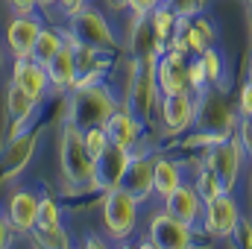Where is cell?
Listing matches in <instances>:
<instances>
[{
  "label": "cell",
  "instance_id": "6da1fadb",
  "mask_svg": "<svg viewBox=\"0 0 252 249\" xmlns=\"http://www.w3.org/2000/svg\"><path fill=\"white\" fill-rule=\"evenodd\" d=\"M121 109L118 97L112 94L109 85L94 82V85H82L73 88L70 100H67V121L85 129V126H106V121Z\"/></svg>",
  "mask_w": 252,
  "mask_h": 249
},
{
  "label": "cell",
  "instance_id": "7a4b0ae2",
  "mask_svg": "<svg viewBox=\"0 0 252 249\" xmlns=\"http://www.w3.org/2000/svg\"><path fill=\"white\" fill-rule=\"evenodd\" d=\"M158 100H161V91H158V82H156V56L132 59V79L126 85L124 106L150 126L156 109H158Z\"/></svg>",
  "mask_w": 252,
  "mask_h": 249
},
{
  "label": "cell",
  "instance_id": "3957f363",
  "mask_svg": "<svg viewBox=\"0 0 252 249\" xmlns=\"http://www.w3.org/2000/svg\"><path fill=\"white\" fill-rule=\"evenodd\" d=\"M59 164H62V176L67 185L73 187H91L94 176V158L85 150L82 141V129L64 118L62 135H59Z\"/></svg>",
  "mask_w": 252,
  "mask_h": 249
},
{
  "label": "cell",
  "instance_id": "277c9868",
  "mask_svg": "<svg viewBox=\"0 0 252 249\" xmlns=\"http://www.w3.org/2000/svg\"><path fill=\"white\" fill-rule=\"evenodd\" d=\"M138 199L129 196L124 187H112L103 193V229L112 241H126L138 226Z\"/></svg>",
  "mask_w": 252,
  "mask_h": 249
},
{
  "label": "cell",
  "instance_id": "5b68a950",
  "mask_svg": "<svg viewBox=\"0 0 252 249\" xmlns=\"http://www.w3.org/2000/svg\"><path fill=\"white\" fill-rule=\"evenodd\" d=\"M67 35H70L73 41H82V44L97 47V50H103V53H112V50L118 47V35H115L112 24H109L106 15H103L100 9H94V6L79 9V12L70 18Z\"/></svg>",
  "mask_w": 252,
  "mask_h": 249
},
{
  "label": "cell",
  "instance_id": "8992f818",
  "mask_svg": "<svg viewBox=\"0 0 252 249\" xmlns=\"http://www.w3.org/2000/svg\"><path fill=\"white\" fill-rule=\"evenodd\" d=\"M244 147H241V141L235 138V135H226V138H220V141H214L208 150H205V164L217 173V179H220V187H223V193H232L235 185H238V176H241V161H244Z\"/></svg>",
  "mask_w": 252,
  "mask_h": 249
},
{
  "label": "cell",
  "instance_id": "52a82bcc",
  "mask_svg": "<svg viewBox=\"0 0 252 249\" xmlns=\"http://www.w3.org/2000/svg\"><path fill=\"white\" fill-rule=\"evenodd\" d=\"M193 126L211 135H232V129L238 126V118L220 91L205 88L196 94V124Z\"/></svg>",
  "mask_w": 252,
  "mask_h": 249
},
{
  "label": "cell",
  "instance_id": "ba28073f",
  "mask_svg": "<svg viewBox=\"0 0 252 249\" xmlns=\"http://www.w3.org/2000/svg\"><path fill=\"white\" fill-rule=\"evenodd\" d=\"M238 223H241V208H238V202H235L232 193H220V196H214V199L205 202L202 223H199L205 229V235L220 238V241H229L235 235Z\"/></svg>",
  "mask_w": 252,
  "mask_h": 249
},
{
  "label": "cell",
  "instance_id": "9c48e42d",
  "mask_svg": "<svg viewBox=\"0 0 252 249\" xmlns=\"http://www.w3.org/2000/svg\"><path fill=\"white\" fill-rule=\"evenodd\" d=\"M158 118L167 135H185L196 124V94L193 91L164 94L158 100Z\"/></svg>",
  "mask_w": 252,
  "mask_h": 249
},
{
  "label": "cell",
  "instance_id": "30bf717a",
  "mask_svg": "<svg viewBox=\"0 0 252 249\" xmlns=\"http://www.w3.org/2000/svg\"><path fill=\"white\" fill-rule=\"evenodd\" d=\"M156 82L161 97L164 94H179V91H190L188 88V53L182 50H161L156 56Z\"/></svg>",
  "mask_w": 252,
  "mask_h": 249
},
{
  "label": "cell",
  "instance_id": "8fae6325",
  "mask_svg": "<svg viewBox=\"0 0 252 249\" xmlns=\"http://www.w3.org/2000/svg\"><path fill=\"white\" fill-rule=\"evenodd\" d=\"M129 158H132V153H129V150L109 144V147H106V150L94 158V176H91V187H94V190H100V193H106V190H112V187H121Z\"/></svg>",
  "mask_w": 252,
  "mask_h": 249
},
{
  "label": "cell",
  "instance_id": "7c38bea8",
  "mask_svg": "<svg viewBox=\"0 0 252 249\" xmlns=\"http://www.w3.org/2000/svg\"><path fill=\"white\" fill-rule=\"evenodd\" d=\"M129 196H135L138 202H147L156 190H153V156L144 144H138L132 150V158L126 164V173H124V182H121Z\"/></svg>",
  "mask_w": 252,
  "mask_h": 249
},
{
  "label": "cell",
  "instance_id": "4fadbf2b",
  "mask_svg": "<svg viewBox=\"0 0 252 249\" xmlns=\"http://www.w3.org/2000/svg\"><path fill=\"white\" fill-rule=\"evenodd\" d=\"M35 147H38V135H35L32 126L24 129V132H18V135H12L6 141L3 153H0V176L3 179H15L18 173H24L27 164L32 161Z\"/></svg>",
  "mask_w": 252,
  "mask_h": 249
},
{
  "label": "cell",
  "instance_id": "5bb4252c",
  "mask_svg": "<svg viewBox=\"0 0 252 249\" xmlns=\"http://www.w3.org/2000/svg\"><path fill=\"white\" fill-rule=\"evenodd\" d=\"M214 41H217V30L211 27V21L205 15H193V18L182 21V27L176 32V38L170 41V47L182 50L188 56H199L202 50L214 47Z\"/></svg>",
  "mask_w": 252,
  "mask_h": 249
},
{
  "label": "cell",
  "instance_id": "9a60e30c",
  "mask_svg": "<svg viewBox=\"0 0 252 249\" xmlns=\"http://www.w3.org/2000/svg\"><path fill=\"white\" fill-rule=\"evenodd\" d=\"M150 241L156 249H193V229L161 211L150 220Z\"/></svg>",
  "mask_w": 252,
  "mask_h": 249
},
{
  "label": "cell",
  "instance_id": "2e32d148",
  "mask_svg": "<svg viewBox=\"0 0 252 249\" xmlns=\"http://www.w3.org/2000/svg\"><path fill=\"white\" fill-rule=\"evenodd\" d=\"M12 82L21 88V91H27L32 100H47L50 97V91H53V85H50V76H47V67L41 62H35L32 56H18L15 64H12Z\"/></svg>",
  "mask_w": 252,
  "mask_h": 249
},
{
  "label": "cell",
  "instance_id": "e0dca14e",
  "mask_svg": "<svg viewBox=\"0 0 252 249\" xmlns=\"http://www.w3.org/2000/svg\"><path fill=\"white\" fill-rule=\"evenodd\" d=\"M38 100H32L27 91H21L15 82H9L6 88V129H9V138L30 129L35 115H38Z\"/></svg>",
  "mask_w": 252,
  "mask_h": 249
},
{
  "label": "cell",
  "instance_id": "ac0fdd59",
  "mask_svg": "<svg viewBox=\"0 0 252 249\" xmlns=\"http://www.w3.org/2000/svg\"><path fill=\"white\" fill-rule=\"evenodd\" d=\"M164 211L176 220H182L185 226L196 229L202 223V211H205V202L199 199V193L193 190V185H182L173 187L167 196H164Z\"/></svg>",
  "mask_w": 252,
  "mask_h": 249
},
{
  "label": "cell",
  "instance_id": "d6986e66",
  "mask_svg": "<svg viewBox=\"0 0 252 249\" xmlns=\"http://www.w3.org/2000/svg\"><path fill=\"white\" fill-rule=\"evenodd\" d=\"M144 129H147V124H144L138 115H132L126 106H121V109H118V112L106 121V135H109V141H112L115 147H124V150H129V153L141 144Z\"/></svg>",
  "mask_w": 252,
  "mask_h": 249
},
{
  "label": "cell",
  "instance_id": "ffe728a7",
  "mask_svg": "<svg viewBox=\"0 0 252 249\" xmlns=\"http://www.w3.org/2000/svg\"><path fill=\"white\" fill-rule=\"evenodd\" d=\"M41 27H44V24H41V18H38L35 12H30V15H15V18H12V24H9V30H6V44H9V50L15 53V59H18V56H32V44H35Z\"/></svg>",
  "mask_w": 252,
  "mask_h": 249
},
{
  "label": "cell",
  "instance_id": "44dd1931",
  "mask_svg": "<svg viewBox=\"0 0 252 249\" xmlns=\"http://www.w3.org/2000/svg\"><path fill=\"white\" fill-rule=\"evenodd\" d=\"M38 199H41V196H35V193L27 190V187L15 190V193L9 196V202H6V220H9L12 232H24V235H27V232L35 226V220H38Z\"/></svg>",
  "mask_w": 252,
  "mask_h": 249
},
{
  "label": "cell",
  "instance_id": "7402d4cb",
  "mask_svg": "<svg viewBox=\"0 0 252 249\" xmlns=\"http://www.w3.org/2000/svg\"><path fill=\"white\" fill-rule=\"evenodd\" d=\"M53 91H73L76 82V50H73V38L64 32V44L59 47V53L44 64Z\"/></svg>",
  "mask_w": 252,
  "mask_h": 249
},
{
  "label": "cell",
  "instance_id": "603a6c76",
  "mask_svg": "<svg viewBox=\"0 0 252 249\" xmlns=\"http://www.w3.org/2000/svg\"><path fill=\"white\" fill-rule=\"evenodd\" d=\"M179 185H182V161L170 156H153V190L164 199Z\"/></svg>",
  "mask_w": 252,
  "mask_h": 249
},
{
  "label": "cell",
  "instance_id": "cb8c5ba5",
  "mask_svg": "<svg viewBox=\"0 0 252 249\" xmlns=\"http://www.w3.org/2000/svg\"><path fill=\"white\" fill-rule=\"evenodd\" d=\"M150 24H153L156 41H158V53H161V50H167L170 41L176 38V32H179V27H182V18H179L167 3H161V6H156V9L150 12Z\"/></svg>",
  "mask_w": 252,
  "mask_h": 249
},
{
  "label": "cell",
  "instance_id": "d4e9b609",
  "mask_svg": "<svg viewBox=\"0 0 252 249\" xmlns=\"http://www.w3.org/2000/svg\"><path fill=\"white\" fill-rule=\"evenodd\" d=\"M27 235H30V244H32V249H73V244H70V235L64 232V226H53V229L32 226Z\"/></svg>",
  "mask_w": 252,
  "mask_h": 249
},
{
  "label": "cell",
  "instance_id": "484cf974",
  "mask_svg": "<svg viewBox=\"0 0 252 249\" xmlns=\"http://www.w3.org/2000/svg\"><path fill=\"white\" fill-rule=\"evenodd\" d=\"M62 44H64V32L53 30V27H41L38 38H35V44H32V59L41 62V64H47L56 53H59Z\"/></svg>",
  "mask_w": 252,
  "mask_h": 249
},
{
  "label": "cell",
  "instance_id": "4316f807",
  "mask_svg": "<svg viewBox=\"0 0 252 249\" xmlns=\"http://www.w3.org/2000/svg\"><path fill=\"white\" fill-rule=\"evenodd\" d=\"M193 190L199 193V199L202 202H208V199H214V196H220L223 193V187H220V179H217V173L205 164V161H199L196 164V176H193Z\"/></svg>",
  "mask_w": 252,
  "mask_h": 249
},
{
  "label": "cell",
  "instance_id": "83f0119b",
  "mask_svg": "<svg viewBox=\"0 0 252 249\" xmlns=\"http://www.w3.org/2000/svg\"><path fill=\"white\" fill-rule=\"evenodd\" d=\"M35 226H44V229L62 226V202L56 196H41L38 199V220H35Z\"/></svg>",
  "mask_w": 252,
  "mask_h": 249
},
{
  "label": "cell",
  "instance_id": "f1b7e54d",
  "mask_svg": "<svg viewBox=\"0 0 252 249\" xmlns=\"http://www.w3.org/2000/svg\"><path fill=\"white\" fill-rule=\"evenodd\" d=\"M82 141H85V150H88L91 158H97V156L112 144L109 135H106V126H85V129H82Z\"/></svg>",
  "mask_w": 252,
  "mask_h": 249
},
{
  "label": "cell",
  "instance_id": "f546056e",
  "mask_svg": "<svg viewBox=\"0 0 252 249\" xmlns=\"http://www.w3.org/2000/svg\"><path fill=\"white\" fill-rule=\"evenodd\" d=\"M188 88L193 94H199V91H205V88H211L208 85V73H205V64L199 56H188Z\"/></svg>",
  "mask_w": 252,
  "mask_h": 249
},
{
  "label": "cell",
  "instance_id": "4dcf8cb0",
  "mask_svg": "<svg viewBox=\"0 0 252 249\" xmlns=\"http://www.w3.org/2000/svg\"><path fill=\"white\" fill-rule=\"evenodd\" d=\"M199 59H202V64H205L208 85H217V82H220V76H223V56H220L214 47H208V50H202V53H199Z\"/></svg>",
  "mask_w": 252,
  "mask_h": 249
},
{
  "label": "cell",
  "instance_id": "1f68e13d",
  "mask_svg": "<svg viewBox=\"0 0 252 249\" xmlns=\"http://www.w3.org/2000/svg\"><path fill=\"white\" fill-rule=\"evenodd\" d=\"M182 21L185 18H193V15H199V0H164Z\"/></svg>",
  "mask_w": 252,
  "mask_h": 249
},
{
  "label": "cell",
  "instance_id": "d6a6232c",
  "mask_svg": "<svg viewBox=\"0 0 252 249\" xmlns=\"http://www.w3.org/2000/svg\"><path fill=\"white\" fill-rule=\"evenodd\" d=\"M161 3L164 0H129V15L132 18H150V12Z\"/></svg>",
  "mask_w": 252,
  "mask_h": 249
},
{
  "label": "cell",
  "instance_id": "836d02e7",
  "mask_svg": "<svg viewBox=\"0 0 252 249\" xmlns=\"http://www.w3.org/2000/svg\"><path fill=\"white\" fill-rule=\"evenodd\" d=\"M235 138L241 141L244 153L252 158V118H241V124H238V135H235Z\"/></svg>",
  "mask_w": 252,
  "mask_h": 249
},
{
  "label": "cell",
  "instance_id": "e575fe53",
  "mask_svg": "<svg viewBox=\"0 0 252 249\" xmlns=\"http://www.w3.org/2000/svg\"><path fill=\"white\" fill-rule=\"evenodd\" d=\"M238 109H241V118H252V79H247V82L241 85Z\"/></svg>",
  "mask_w": 252,
  "mask_h": 249
},
{
  "label": "cell",
  "instance_id": "d590c367",
  "mask_svg": "<svg viewBox=\"0 0 252 249\" xmlns=\"http://www.w3.org/2000/svg\"><path fill=\"white\" fill-rule=\"evenodd\" d=\"M232 238H238L241 249H252V220H250V217L238 223V229H235V235H232Z\"/></svg>",
  "mask_w": 252,
  "mask_h": 249
},
{
  "label": "cell",
  "instance_id": "8d00e7d4",
  "mask_svg": "<svg viewBox=\"0 0 252 249\" xmlns=\"http://www.w3.org/2000/svg\"><path fill=\"white\" fill-rule=\"evenodd\" d=\"M6 3L15 9V15H30L41 6V0H6Z\"/></svg>",
  "mask_w": 252,
  "mask_h": 249
},
{
  "label": "cell",
  "instance_id": "74e56055",
  "mask_svg": "<svg viewBox=\"0 0 252 249\" xmlns=\"http://www.w3.org/2000/svg\"><path fill=\"white\" fill-rule=\"evenodd\" d=\"M0 249H12V226L6 214H0Z\"/></svg>",
  "mask_w": 252,
  "mask_h": 249
},
{
  "label": "cell",
  "instance_id": "f35d334b",
  "mask_svg": "<svg viewBox=\"0 0 252 249\" xmlns=\"http://www.w3.org/2000/svg\"><path fill=\"white\" fill-rule=\"evenodd\" d=\"M53 3H59V9H62L67 18H73L79 9H85V0H53Z\"/></svg>",
  "mask_w": 252,
  "mask_h": 249
},
{
  "label": "cell",
  "instance_id": "ab89813d",
  "mask_svg": "<svg viewBox=\"0 0 252 249\" xmlns=\"http://www.w3.org/2000/svg\"><path fill=\"white\" fill-rule=\"evenodd\" d=\"M82 249H115V247H109V241H103V238H97V235H88L85 244H82Z\"/></svg>",
  "mask_w": 252,
  "mask_h": 249
},
{
  "label": "cell",
  "instance_id": "60d3db41",
  "mask_svg": "<svg viewBox=\"0 0 252 249\" xmlns=\"http://www.w3.org/2000/svg\"><path fill=\"white\" fill-rule=\"evenodd\" d=\"M112 9H129V0H109Z\"/></svg>",
  "mask_w": 252,
  "mask_h": 249
},
{
  "label": "cell",
  "instance_id": "b9f144b4",
  "mask_svg": "<svg viewBox=\"0 0 252 249\" xmlns=\"http://www.w3.org/2000/svg\"><path fill=\"white\" fill-rule=\"evenodd\" d=\"M115 249H138V247H132V244H129V238H126V241H118V247Z\"/></svg>",
  "mask_w": 252,
  "mask_h": 249
},
{
  "label": "cell",
  "instance_id": "7bdbcfd3",
  "mask_svg": "<svg viewBox=\"0 0 252 249\" xmlns=\"http://www.w3.org/2000/svg\"><path fill=\"white\" fill-rule=\"evenodd\" d=\"M138 249H156V244H153V241L147 238V241H141V244H138Z\"/></svg>",
  "mask_w": 252,
  "mask_h": 249
},
{
  "label": "cell",
  "instance_id": "ee69618b",
  "mask_svg": "<svg viewBox=\"0 0 252 249\" xmlns=\"http://www.w3.org/2000/svg\"><path fill=\"white\" fill-rule=\"evenodd\" d=\"M3 59H6V53H3V44H0V73H3Z\"/></svg>",
  "mask_w": 252,
  "mask_h": 249
},
{
  "label": "cell",
  "instance_id": "f6af8a7d",
  "mask_svg": "<svg viewBox=\"0 0 252 249\" xmlns=\"http://www.w3.org/2000/svg\"><path fill=\"white\" fill-rule=\"evenodd\" d=\"M250 21H252V0H250Z\"/></svg>",
  "mask_w": 252,
  "mask_h": 249
},
{
  "label": "cell",
  "instance_id": "bcb514c9",
  "mask_svg": "<svg viewBox=\"0 0 252 249\" xmlns=\"http://www.w3.org/2000/svg\"><path fill=\"white\" fill-rule=\"evenodd\" d=\"M41 3H53V0H41Z\"/></svg>",
  "mask_w": 252,
  "mask_h": 249
}]
</instances>
